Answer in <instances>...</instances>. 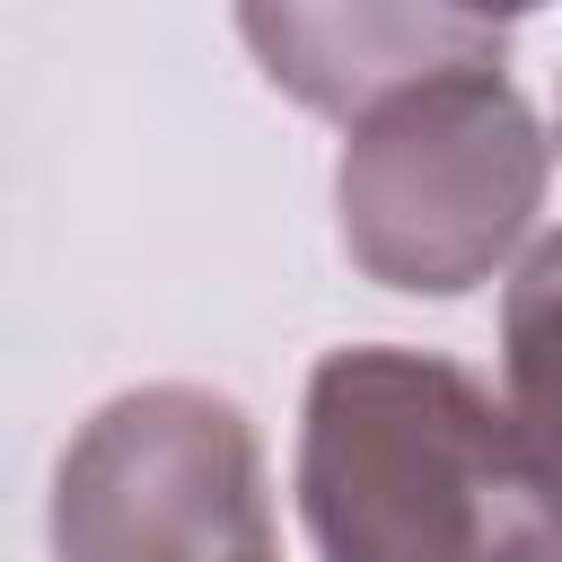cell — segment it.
<instances>
[{"mask_svg": "<svg viewBox=\"0 0 562 562\" xmlns=\"http://www.w3.org/2000/svg\"><path fill=\"white\" fill-rule=\"evenodd\" d=\"M290 483L316 562H492L544 509L509 404L413 342H351L307 369Z\"/></svg>", "mask_w": 562, "mask_h": 562, "instance_id": "6da1fadb", "label": "cell"}, {"mask_svg": "<svg viewBox=\"0 0 562 562\" xmlns=\"http://www.w3.org/2000/svg\"><path fill=\"white\" fill-rule=\"evenodd\" d=\"M237 35L290 105L334 123L430 70L501 61V26L465 0H237Z\"/></svg>", "mask_w": 562, "mask_h": 562, "instance_id": "277c9868", "label": "cell"}, {"mask_svg": "<svg viewBox=\"0 0 562 562\" xmlns=\"http://www.w3.org/2000/svg\"><path fill=\"white\" fill-rule=\"evenodd\" d=\"M255 422L184 378L105 395L53 465V562H263Z\"/></svg>", "mask_w": 562, "mask_h": 562, "instance_id": "3957f363", "label": "cell"}, {"mask_svg": "<svg viewBox=\"0 0 562 562\" xmlns=\"http://www.w3.org/2000/svg\"><path fill=\"white\" fill-rule=\"evenodd\" d=\"M553 184V140L509 61L430 70L342 123L334 228L342 255L404 299H465L492 281Z\"/></svg>", "mask_w": 562, "mask_h": 562, "instance_id": "7a4b0ae2", "label": "cell"}, {"mask_svg": "<svg viewBox=\"0 0 562 562\" xmlns=\"http://www.w3.org/2000/svg\"><path fill=\"white\" fill-rule=\"evenodd\" d=\"M501 404L544 509L562 518V228L536 237L501 290Z\"/></svg>", "mask_w": 562, "mask_h": 562, "instance_id": "5b68a950", "label": "cell"}, {"mask_svg": "<svg viewBox=\"0 0 562 562\" xmlns=\"http://www.w3.org/2000/svg\"><path fill=\"white\" fill-rule=\"evenodd\" d=\"M263 562H272V553H263Z\"/></svg>", "mask_w": 562, "mask_h": 562, "instance_id": "9c48e42d", "label": "cell"}, {"mask_svg": "<svg viewBox=\"0 0 562 562\" xmlns=\"http://www.w3.org/2000/svg\"><path fill=\"white\" fill-rule=\"evenodd\" d=\"M465 9H474V18H492V26H509V18H536L544 0H465Z\"/></svg>", "mask_w": 562, "mask_h": 562, "instance_id": "52a82bcc", "label": "cell"}, {"mask_svg": "<svg viewBox=\"0 0 562 562\" xmlns=\"http://www.w3.org/2000/svg\"><path fill=\"white\" fill-rule=\"evenodd\" d=\"M492 562H562V518H553V509H536V518H527Z\"/></svg>", "mask_w": 562, "mask_h": 562, "instance_id": "8992f818", "label": "cell"}, {"mask_svg": "<svg viewBox=\"0 0 562 562\" xmlns=\"http://www.w3.org/2000/svg\"><path fill=\"white\" fill-rule=\"evenodd\" d=\"M553 140H562V105H553Z\"/></svg>", "mask_w": 562, "mask_h": 562, "instance_id": "ba28073f", "label": "cell"}]
</instances>
